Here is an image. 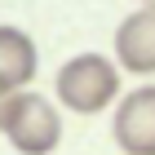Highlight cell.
<instances>
[{"mask_svg":"<svg viewBox=\"0 0 155 155\" xmlns=\"http://www.w3.org/2000/svg\"><path fill=\"white\" fill-rule=\"evenodd\" d=\"M9 115H13V93H5V89H0V133L9 129Z\"/></svg>","mask_w":155,"mask_h":155,"instance_id":"obj_6","label":"cell"},{"mask_svg":"<svg viewBox=\"0 0 155 155\" xmlns=\"http://www.w3.org/2000/svg\"><path fill=\"white\" fill-rule=\"evenodd\" d=\"M142 5H155V0H142Z\"/></svg>","mask_w":155,"mask_h":155,"instance_id":"obj_7","label":"cell"},{"mask_svg":"<svg viewBox=\"0 0 155 155\" xmlns=\"http://www.w3.org/2000/svg\"><path fill=\"white\" fill-rule=\"evenodd\" d=\"M36 40L18 31V27H0V89L5 93H22L36 80Z\"/></svg>","mask_w":155,"mask_h":155,"instance_id":"obj_5","label":"cell"},{"mask_svg":"<svg viewBox=\"0 0 155 155\" xmlns=\"http://www.w3.org/2000/svg\"><path fill=\"white\" fill-rule=\"evenodd\" d=\"M5 137L18 155H49L62 142V115L49 97L22 89V93H13V115H9Z\"/></svg>","mask_w":155,"mask_h":155,"instance_id":"obj_2","label":"cell"},{"mask_svg":"<svg viewBox=\"0 0 155 155\" xmlns=\"http://www.w3.org/2000/svg\"><path fill=\"white\" fill-rule=\"evenodd\" d=\"M115 62H120V71L155 75V5L133 9L115 27Z\"/></svg>","mask_w":155,"mask_h":155,"instance_id":"obj_4","label":"cell"},{"mask_svg":"<svg viewBox=\"0 0 155 155\" xmlns=\"http://www.w3.org/2000/svg\"><path fill=\"white\" fill-rule=\"evenodd\" d=\"M111 133L124 155H155V84H142L115 102Z\"/></svg>","mask_w":155,"mask_h":155,"instance_id":"obj_3","label":"cell"},{"mask_svg":"<svg viewBox=\"0 0 155 155\" xmlns=\"http://www.w3.org/2000/svg\"><path fill=\"white\" fill-rule=\"evenodd\" d=\"M58 102L75 115H97L102 107H111L120 97V62L102 58V53H75L62 62L58 80Z\"/></svg>","mask_w":155,"mask_h":155,"instance_id":"obj_1","label":"cell"}]
</instances>
